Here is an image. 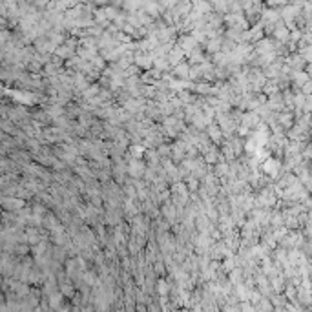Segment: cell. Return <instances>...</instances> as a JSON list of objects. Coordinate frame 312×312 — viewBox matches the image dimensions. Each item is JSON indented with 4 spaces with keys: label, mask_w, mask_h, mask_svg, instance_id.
<instances>
[{
    "label": "cell",
    "mask_w": 312,
    "mask_h": 312,
    "mask_svg": "<svg viewBox=\"0 0 312 312\" xmlns=\"http://www.w3.org/2000/svg\"><path fill=\"white\" fill-rule=\"evenodd\" d=\"M143 170H144V168H143V163H141L139 159H135L133 163L130 164V174H133V175H139V174H143Z\"/></svg>",
    "instance_id": "cell-1"
},
{
    "label": "cell",
    "mask_w": 312,
    "mask_h": 312,
    "mask_svg": "<svg viewBox=\"0 0 312 312\" xmlns=\"http://www.w3.org/2000/svg\"><path fill=\"white\" fill-rule=\"evenodd\" d=\"M130 153H132L133 159H141L143 153H144V148H143V146H139V144H135V146L130 148Z\"/></svg>",
    "instance_id": "cell-2"
},
{
    "label": "cell",
    "mask_w": 312,
    "mask_h": 312,
    "mask_svg": "<svg viewBox=\"0 0 312 312\" xmlns=\"http://www.w3.org/2000/svg\"><path fill=\"white\" fill-rule=\"evenodd\" d=\"M210 135H212L214 141H219V139H221V130H219L217 126H210Z\"/></svg>",
    "instance_id": "cell-3"
},
{
    "label": "cell",
    "mask_w": 312,
    "mask_h": 312,
    "mask_svg": "<svg viewBox=\"0 0 312 312\" xmlns=\"http://www.w3.org/2000/svg\"><path fill=\"white\" fill-rule=\"evenodd\" d=\"M137 64H139V66H146V68H150V59L137 57Z\"/></svg>",
    "instance_id": "cell-4"
},
{
    "label": "cell",
    "mask_w": 312,
    "mask_h": 312,
    "mask_svg": "<svg viewBox=\"0 0 312 312\" xmlns=\"http://www.w3.org/2000/svg\"><path fill=\"white\" fill-rule=\"evenodd\" d=\"M179 59H181V51H172L170 53V60L172 62H177Z\"/></svg>",
    "instance_id": "cell-5"
},
{
    "label": "cell",
    "mask_w": 312,
    "mask_h": 312,
    "mask_svg": "<svg viewBox=\"0 0 312 312\" xmlns=\"http://www.w3.org/2000/svg\"><path fill=\"white\" fill-rule=\"evenodd\" d=\"M157 288H159V292H166V285H164V281H159V285H157Z\"/></svg>",
    "instance_id": "cell-6"
},
{
    "label": "cell",
    "mask_w": 312,
    "mask_h": 312,
    "mask_svg": "<svg viewBox=\"0 0 312 312\" xmlns=\"http://www.w3.org/2000/svg\"><path fill=\"white\" fill-rule=\"evenodd\" d=\"M227 172V164H217V174H224Z\"/></svg>",
    "instance_id": "cell-7"
}]
</instances>
